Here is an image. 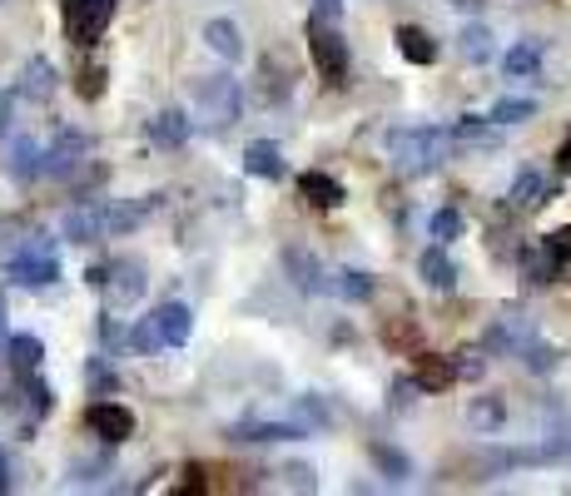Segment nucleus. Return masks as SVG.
Segmentation results:
<instances>
[{"mask_svg": "<svg viewBox=\"0 0 571 496\" xmlns=\"http://www.w3.org/2000/svg\"><path fill=\"white\" fill-rule=\"evenodd\" d=\"M383 149L393 159V169L403 174H432L437 164H447V154L457 149L452 144V129H432V124H418V129H388L383 134Z\"/></svg>", "mask_w": 571, "mask_h": 496, "instance_id": "nucleus-1", "label": "nucleus"}, {"mask_svg": "<svg viewBox=\"0 0 571 496\" xmlns=\"http://www.w3.org/2000/svg\"><path fill=\"white\" fill-rule=\"evenodd\" d=\"M303 40H308V55H313L318 80H323V85H333V90H343V85H348V40L333 30V20L308 15Z\"/></svg>", "mask_w": 571, "mask_h": 496, "instance_id": "nucleus-2", "label": "nucleus"}, {"mask_svg": "<svg viewBox=\"0 0 571 496\" xmlns=\"http://www.w3.org/2000/svg\"><path fill=\"white\" fill-rule=\"evenodd\" d=\"M194 110H199V120L209 124V129H229V124H239L244 120V90H239V80H234L229 70L204 75L199 90H194Z\"/></svg>", "mask_w": 571, "mask_h": 496, "instance_id": "nucleus-3", "label": "nucleus"}, {"mask_svg": "<svg viewBox=\"0 0 571 496\" xmlns=\"http://www.w3.org/2000/svg\"><path fill=\"white\" fill-rule=\"evenodd\" d=\"M5 268H10V278H15L20 288H50V283L60 278V258H55V248H50L45 234H30Z\"/></svg>", "mask_w": 571, "mask_h": 496, "instance_id": "nucleus-4", "label": "nucleus"}, {"mask_svg": "<svg viewBox=\"0 0 571 496\" xmlns=\"http://www.w3.org/2000/svg\"><path fill=\"white\" fill-rule=\"evenodd\" d=\"M60 5H65V35L80 50H95L110 15H115V0H60Z\"/></svg>", "mask_w": 571, "mask_h": 496, "instance_id": "nucleus-5", "label": "nucleus"}, {"mask_svg": "<svg viewBox=\"0 0 571 496\" xmlns=\"http://www.w3.org/2000/svg\"><path fill=\"white\" fill-rule=\"evenodd\" d=\"M85 427L100 437V442H130L135 437V412L130 407H120V402H95L90 412H85Z\"/></svg>", "mask_w": 571, "mask_h": 496, "instance_id": "nucleus-6", "label": "nucleus"}, {"mask_svg": "<svg viewBox=\"0 0 571 496\" xmlns=\"http://www.w3.org/2000/svg\"><path fill=\"white\" fill-rule=\"evenodd\" d=\"M144 268L135 258H115L110 263V273H105V293H110V308H130V303H140L144 293Z\"/></svg>", "mask_w": 571, "mask_h": 496, "instance_id": "nucleus-7", "label": "nucleus"}, {"mask_svg": "<svg viewBox=\"0 0 571 496\" xmlns=\"http://www.w3.org/2000/svg\"><path fill=\"white\" fill-rule=\"evenodd\" d=\"M284 268H288V278H293V288H303V293H328L333 288L323 258L308 253V248H284Z\"/></svg>", "mask_w": 571, "mask_h": 496, "instance_id": "nucleus-8", "label": "nucleus"}, {"mask_svg": "<svg viewBox=\"0 0 571 496\" xmlns=\"http://www.w3.org/2000/svg\"><path fill=\"white\" fill-rule=\"evenodd\" d=\"M90 154V134H80V129H60V139L50 144V159H45V174L50 179H65V174H75L80 169V159Z\"/></svg>", "mask_w": 571, "mask_h": 496, "instance_id": "nucleus-9", "label": "nucleus"}, {"mask_svg": "<svg viewBox=\"0 0 571 496\" xmlns=\"http://www.w3.org/2000/svg\"><path fill=\"white\" fill-rule=\"evenodd\" d=\"M532 338H537V333H532L527 313H502V318L487 328V348H492V353H517V358H522V348H527Z\"/></svg>", "mask_w": 571, "mask_h": 496, "instance_id": "nucleus-10", "label": "nucleus"}, {"mask_svg": "<svg viewBox=\"0 0 571 496\" xmlns=\"http://www.w3.org/2000/svg\"><path fill=\"white\" fill-rule=\"evenodd\" d=\"M224 437L229 442H298L308 437V427L303 422H234Z\"/></svg>", "mask_w": 571, "mask_h": 496, "instance_id": "nucleus-11", "label": "nucleus"}, {"mask_svg": "<svg viewBox=\"0 0 571 496\" xmlns=\"http://www.w3.org/2000/svg\"><path fill=\"white\" fill-rule=\"evenodd\" d=\"M15 90H20V100H35V105H40V100H50V95L60 90V75H55V65H50L45 55H30Z\"/></svg>", "mask_w": 571, "mask_h": 496, "instance_id": "nucleus-12", "label": "nucleus"}, {"mask_svg": "<svg viewBox=\"0 0 571 496\" xmlns=\"http://www.w3.org/2000/svg\"><path fill=\"white\" fill-rule=\"evenodd\" d=\"M507 199H512V209H522V214H537V209L552 199V184H547V174H542V169H522V174L512 179Z\"/></svg>", "mask_w": 571, "mask_h": 496, "instance_id": "nucleus-13", "label": "nucleus"}, {"mask_svg": "<svg viewBox=\"0 0 571 496\" xmlns=\"http://www.w3.org/2000/svg\"><path fill=\"white\" fill-rule=\"evenodd\" d=\"M452 144L457 149H497L502 144V124L492 120H477V115H462V120L452 124Z\"/></svg>", "mask_w": 571, "mask_h": 496, "instance_id": "nucleus-14", "label": "nucleus"}, {"mask_svg": "<svg viewBox=\"0 0 571 496\" xmlns=\"http://www.w3.org/2000/svg\"><path fill=\"white\" fill-rule=\"evenodd\" d=\"M298 194L313 204V209H338L348 194H343V184L333 179V174H323V169H303L298 174Z\"/></svg>", "mask_w": 571, "mask_h": 496, "instance_id": "nucleus-15", "label": "nucleus"}, {"mask_svg": "<svg viewBox=\"0 0 571 496\" xmlns=\"http://www.w3.org/2000/svg\"><path fill=\"white\" fill-rule=\"evenodd\" d=\"M10 372L20 377V382H30L35 372H40V363H45V343L35 338V333H10Z\"/></svg>", "mask_w": 571, "mask_h": 496, "instance_id": "nucleus-16", "label": "nucleus"}, {"mask_svg": "<svg viewBox=\"0 0 571 496\" xmlns=\"http://www.w3.org/2000/svg\"><path fill=\"white\" fill-rule=\"evenodd\" d=\"M204 45L219 55V60H244V35H239V25L234 20H224V15H214L209 25H204Z\"/></svg>", "mask_w": 571, "mask_h": 496, "instance_id": "nucleus-17", "label": "nucleus"}, {"mask_svg": "<svg viewBox=\"0 0 571 496\" xmlns=\"http://www.w3.org/2000/svg\"><path fill=\"white\" fill-rule=\"evenodd\" d=\"M244 174H254V179H284V149L274 139H254L244 149Z\"/></svg>", "mask_w": 571, "mask_h": 496, "instance_id": "nucleus-18", "label": "nucleus"}, {"mask_svg": "<svg viewBox=\"0 0 571 496\" xmlns=\"http://www.w3.org/2000/svg\"><path fill=\"white\" fill-rule=\"evenodd\" d=\"M502 75H507V80H537V75H542V45H537V40H517V45L502 55Z\"/></svg>", "mask_w": 571, "mask_h": 496, "instance_id": "nucleus-19", "label": "nucleus"}, {"mask_svg": "<svg viewBox=\"0 0 571 496\" xmlns=\"http://www.w3.org/2000/svg\"><path fill=\"white\" fill-rule=\"evenodd\" d=\"M154 323H159V333H164L169 348H184L189 333H194V313H189L184 303H159V308H154Z\"/></svg>", "mask_w": 571, "mask_h": 496, "instance_id": "nucleus-20", "label": "nucleus"}, {"mask_svg": "<svg viewBox=\"0 0 571 496\" xmlns=\"http://www.w3.org/2000/svg\"><path fill=\"white\" fill-rule=\"evenodd\" d=\"M418 273H423V283H428L432 293H452V288H457V263L442 253V244L428 248V253L418 258Z\"/></svg>", "mask_w": 571, "mask_h": 496, "instance_id": "nucleus-21", "label": "nucleus"}, {"mask_svg": "<svg viewBox=\"0 0 571 496\" xmlns=\"http://www.w3.org/2000/svg\"><path fill=\"white\" fill-rule=\"evenodd\" d=\"M45 159H50V144H40V139H15V149H10V174H15V179H40V174H45Z\"/></svg>", "mask_w": 571, "mask_h": 496, "instance_id": "nucleus-22", "label": "nucleus"}, {"mask_svg": "<svg viewBox=\"0 0 571 496\" xmlns=\"http://www.w3.org/2000/svg\"><path fill=\"white\" fill-rule=\"evenodd\" d=\"M398 55L408 60V65H432L437 60V40H432L428 30H418V25H398Z\"/></svg>", "mask_w": 571, "mask_h": 496, "instance_id": "nucleus-23", "label": "nucleus"}, {"mask_svg": "<svg viewBox=\"0 0 571 496\" xmlns=\"http://www.w3.org/2000/svg\"><path fill=\"white\" fill-rule=\"evenodd\" d=\"M189 129H194V124H189L184 110H159V115L149 120V139L164 144V149H179V144L189 139Z\"/></svg>", "mask_w": 571, "mask_h": 496, "instance_id": "nucleus-24", "label": "nucleus"}, {"mask_svg": "<svg viewBox=\"0 0 571 496\" xmlns=\"http://www.w3.org/2000/svg\"><path fill=\"white\" fill-rule=\"evenodd\" d=\"M60 234H65L70 244H95V239H100V204H80V209H70L65 224H60Z\"/></svg>", "mask_w": 571, "mask_h": 496, "instance_id": "nucleus-25", "label": "nucleus"}, {"mask_svg": "<svg viewBox=\"0 0 571 496\" xmlns=\"http://www.w3.org/2000/svg\"><path fill=\"white\" fill-rule=\"evenodd\" d=\"M467 427L472 432H502L507 427V402L502 397H477V402H467Z\"/></svg>", "mask_w": 571, "mask_h": 496, "instance_id": "nucleus-26", "label": "nucleus"}, {"mask_svg": "<svg viewBox=\"0 0 571 496\" xmlns=\"http://www.w3.org/2000/svg\"><path fill=\"white\" fill-rule=\"evenodd\" d=\"M522 273H527V283H557V273H562V258L552 253V244H537L522 253Z\"/></svg>", "mask_w": 571, "mask_h": 496, "instance_id": "nucleus-27", "label": "nucleus"}, {"mask_svg": "<svg viewBox=\"0 0 571 496\" xmlns=\"http://www.w3.org/2000/svg\"><path fill=\"white\" fill-rule=\"evenodd\" d=\"M333 293H338L343 303H368V298L378 293V283H373V273H363V268H343V273H333Z\"/></svg>", "mask_w": 571, "mask_h": 496, "instance_id": "nucleus-28", "label": "nucleus"}, {"mask_svg": "<svg viewBox=\"0 0 571 496\" xmlns=\"http://www.w3.org/2000/svg\"><path fill=\"white\" fill-rule=\"evenodd\" d=\"M368 457H373V467H378L388 482H408V477H413V462H408L398 447H388V442H373Z\"/></svg>", "mask_w": 571, "mask_h": 496, "instance_id": "nucleus-29", "label": "nucleus"}, {"mask_svg": "<svg viewBox=\"0 0 571 496\" xmlns=\"http://www.w3.org/2000/svg\"><path fill=\"white\" fill-rule=\"evenodd\" d=\"M457 55H462L467 65L492 60V30H487V25H467V30L457 35Z\"/></svg>", "mask_w": 571, "mask_h": 496, "instance_id": "nucleus-30", "label": "nucleus"}, {"mask_svg": "<svg viewBox=\"0 0 571 496\" xmlns=\"http://www.w3.org/2000/svg\"><path fill=\"white\" fill-rule=\"evenodd\" d=\"M413 377H418V387H423V392H442V387H452V382H457V363H447V358H423Z\"/></svg>", "mask_w": 571, "mask_h": 496, "instance_id": "nucleus-31", "label": "nucleus"}, {"mask_svg": "<svg viewBox=\"0 0 571 496\" xmlns=\"http://www.w3.org/2000/svg\"><path fill=\"white\" fill-rule=\"evenodd\" d=\"M532 115H537V100H527V95H502L492 105V120L497 124H527Z\"/></svg>", "mask_w": 571, "mask_h": 496, "instance_id": "nucleus-32", "label": "nucleus"}, {"mask_svg": "<svg viewBox=\"0 0 571 496\" xmlns=\"http://www.w3.org/2000/svg\"><path fill=\"white\" fill-rule=\"evenodd\" d=\"M130 348H135V353H149V358L169 348V343H164V333H159V323H154V313H149V318H140V323L130 328Z\"/></svg>", "mask_w": 571, "mask_h": 496, "instance_id": "nucleus-33", "label": "nucleus"}, {"mask_svg": "<svg viewBox=\"0 0 571 496\" xmlns=\"http://www.w3.org/2000/svg\"><path fill=\"white\" fill-rule=\"evenodd\" d=\"M428 234L437 244H452V239H462V214L457 209H437L428 219Z\"/></svg>", "mask_w": 571, "mask_h": 496, "instance_id": "nucleus-34", "label": "nucleus"}, {"mask_svg": "<svg viewBox=\"0 0 571 496\" xmlns=\"http://www.w3.org/2000/svg\"><path fill=\"white\" fill-rule=\"evenodd\" d=\"M522 363H527L532 372H557V363H562V353H557L552 343H537V338H532V343L522 348Z\"/></svg>", "mask_w": 571, "mask_h": 496, "instance_id": "nucleus-35", "label": "nucleus"}, {"mask_svg": "<svg viewBox=\"0 0 571 496\" xmlns=\"http://www.w3.org/2000/svg\"><path fill=\"white\" fill-rule=\"evenodd\" d=\"M85 377H90V392H95V397H105V392L115 387V368H110L105 358H90V368H85Z\"/></svg>", "mask_w": 571, "mask_h": 496, "instance_id": "nucleus-36", "label": "nucleus"}, {"mask_svg": "<svg viewBox=\"0 0 571 496\" xmlns=\"http://www.w3.org/2000/svg\"><path fill=\"white\" fill-rule=\"evenodd\" d=\"M298 422H303V427H328V407L308 392V397H298Z\"/></svg>", "mask_w": 571, "mask_h": 496, "instance_id": "nucleus-37", "label": "nucleus"}, {"mask_svg": "<svg viewBox=\"0 0 571 496\" xmlns=\"http://www.w3.org/2000/svg\"><path fill=\"white\" fill-rule=\"evenodd\" d=\"M100 343H105V348H110V353H115V348H120V343H130V333H125V328H120V318H110V313H105V318H100Z\"/></svg>", "mask_w": 571, "mask_h": 496, "instance_id": "nucleus-38", "label": "nucleus"}, {"mask_svg": "<svg viewBox=\"0 0 571 496\" xmlns=\"http://www.w3.org/2000/svg\"><path fill=\"white\" fill-rule=\"evenodd\" d=\"M284 482L293 487V492H313V487H318L313 467H298V462H293V467H284Z\"/></svg>", "mask_w": 571, "mask_h": 496, "instance_id": "nucleus-39", "label": "nucleus"}, {"mask_svg": "<svg viewBox=\"0 0 571 496\" xmlns=\"http://www.w3.org/2000/svg\"><path fill=\"white\" fill-rule=\"evenodd\" d=\"M100 80H105V70H100V65H85V70H80V95L95 100V95H100Z\"/></svg>", "mask_w": 571, "mask_h": 496, "instance_id": "nucleus-40", "label": "nucleus"}, {"mask_svg": "<svg viewBox=\"0 0 571 496\" xmlns=\"http://www.w3.org/2000/svg\"><path fill=\"white\" fill-rule=\"evenodd\" d=\"M452 363H457V377H482V368H487L482 353H457Z\"/></svg>", "mask_w": 571, "mask_h": 496, "instance_id": "nucleus-41", "label": "nucleus"}, {"mask_svg": "<svg viewBox=\"0 0 571 496\" xmlns=\"http://www.w3.org/2000/svg\"><path fill=\"white\" fill-rule=\"evenodd\" d=\"M547 244H552V253H557L562 263H571V224L567 229H557V234H547Z\"/></svg>", "mask_w": 571, "mask_h": 496, "instance_id": "nucleus-42", "label": "nucleus"}, {"mask_svg": "<svg viewBox=\"0 0 571 496\" xmlns=\"http://www.w3.org/2000/svg\"><path fill=\"white\" fill-rule=\"evenodd\" d=\"M15 100H20V90H0V134L10 129V115H15Z\"/></svg>", "mask_w": 571, "mask_h": 496, "instance_id": "nucleus-43", "label": "nucleus"}, {"mask_svg": "<svg viewBox=\"0 0 571 496\" xmlns=\"http://www.w3.org/2000/svg\"><path fill=\"white\" fill-rule=\"evenodd\" d=\"M313 15H323V20H338V15H343V0H313Z\"/></svg>", "mask_w": 571, "mask_h": 496, "instance_id": "nucleus-44", "label": "nucleus"}, {"mask_svg": "<svg viewBox=\"0 0 571 496\" xmlns=\"http://www.w3.org/2000/svg\"><path fill=\"white\" fill-rule=\"evenodd\" d=\"M557 169L571 174V129H567V139H562V149H557Z\"/></svg>", "mask_w": 571, "mask_h": 496, "instance_id": "nucleus-45", "label": "nucleus"}, {"mask_svg": "<svg viewBox=\"0 0 571 496\" xmlns=\"http://www.w3.org/2000/svg\"><path fill=\"white\" fill-rule=\"evenodd\" d=\"M0 492H10V457H5V447H0Z\"/></svg>", "mask_w": 571, "mask_h": 496, "instance_id": "nucleus-46", "label": "nucleus"}, {"mask_svg": "<svg viewBox=\"0 0 571 496\" xmlns=\"http://www.w3.org/2000/svg\"><path fill=\"white\" fill-rule=\"evenodd\" d=\"M447 5H452V10H482L487 0H447Z\"/></svg>", "mask_w": 571, "mask_h": 496, "instance_id": "nucleus-47", "label": "nucleus"}, {"mask_svg": "<svg viewBox=\"0 0 571 496\" xmlns=\"http://www.w3.org/2000/svg\"><path fill=\"white\" fill-rule=\"evenodd\" d=\"M0 343H10V338H5V303H0Z\"/></svg>", "mask_w": 571, "mask_h": 496, "instance_id": "nucleus-48", "label": "nucleus"}]
</instances>
